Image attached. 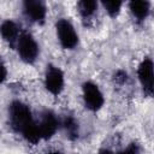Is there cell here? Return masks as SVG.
I'll return each instance as SVG.
<instances>
[{"label": "cell", "instance_id": "obj_9", "mask_svg": "<svg viewBox=\"0 0 154 154\" xmlns=\"http://www.w3.org/2000/svg\"><path fill=\"white\" fill-rule=\"evenodd\" d=\"M20 34L22 31L19 25L12 19H6L0 24V36L12 47L16 46V42Z\"/></svg>", "mask_w": 154, "mask_h": 154}, {"label": "cell", "instance_id": "obj_17", "mask_svg": "<svg viewBox=\"0 0 154 154\" xmlns=\"http://www.w3.org/2000/svg\"><path fill=\"white\" fill-rule=\"evenodd\" d=\"M47 154H63V153H60V152H58V150H52V152H49V153H47Z\"/></svg>", "mask_w": 154, "mask_h": 154}, {"label": "cell", "instance_id": "obj_15", "mask_svg": "<svg viewBox=\"0 0 154 154\" xmlns=\"http://www.w3.org/2000/svg\"><path fill=\"white\" fill-rule=\"evenodd\" d=\"M117 154H141V150L136 143H131L128 147H125L123 150L118 152Z\"/></svg>", "mask_w": 154, "mask_h": 154}, {"label": "cell", "instance_id": "obj_2", "mask_svg": "<svg viewBox=\"0 0 154 154\" xmlns=\"http://www.w3.org/2000/svg\"><path fill=\"white\" fill-rule=\"evenodd\" d=\"M16 48H17L20 60L24 61L25 64L35 63L40 53L37 41L30 32H26V31H23L19 35L16 42Z\"/></svg>", "mask_w": 154, "mask_h": 154}, {"label": "cell", "instance_id": "obj_4", "mask_svg": "<svg viewBox=\"0 0 154 154\" xmlns=\"http://www.w3.org/2000/svg\"><path fill=\"white\" fill-rule=\"evenodd\" d=\"M82 97L85 107L91 112L100 111L105 105V96L97 84L87 81L82 84Z\"/></svg>", "mask_w": 154, "mask_h": 154}, {"label": "cell", "instance_id": "obj_14", "mask_svg": "<svg viewBox=\"0 0 154 154\" xmlns=\"http://www.w3.org/2000/svg\"><path fill=\"white\" fill-rule=\"evenodd\" d=\"M128 79H129V76H128V73H126L125 71H123V70H119V71H117V72L114 73V82L118 83V84H120V85L125 84V83L128 82Z\"/></svg>", "mask_w": 154, "mask_h": 154}, {"label": "cell", "instance_id": "obj_8", "mask_svg": "<svg viewBox=\"0 0 154 154\" xmlns=\"http://www.w3.org/2000/svg\"><path fill=\"white\" fill-rule=\"evenodd\" d=\"M23 12L31 23L43 24L47 16V7L42 1L28 0L23 4Z\"/></svg>", "mask_w": 154, "mask_h": 154}, {"label": "cell", "instance_id": "obj_5", "mask_svg": "<svg viewBox=\"0 0 154 154\" xmlns=\"http://www.w3.org/2000/svg\"><path fill=\"white\" fill-rule=\"evenodd\" d=\"M45 88L52 95H59L65 87V76L60 67L55 65H48L45 72Z\"/></svg>", "mask_w": 154, "mask_h": 154}, {"label": "cell", "instance_id": "obj_10", "mask_svg": "<svg viewBox=\"0 0 154 154\" xmlns=\"http://www.w3.org/2000/svg\"><path fill=\"white\" fill-rule=\"evenodd\" d=\"M129 11L137 22H143L150 12V2L146 0H135L129 2Z\"/></svg>", "mask_w": 154, "mask_h": 154}, {"label": "cell", "instance_id": "obj_12", "mask_svg": "<svg viewBox=\"0 0 154 154\" xmlns=\"http://www.w3.org/2000/svg\"><path fill=\"white\" fill-rule=\"evenodd\" d=\"M61 125L64 126L66 135L70 140H75L78 137L79 134V128H78V123L76 122V119L73 117H67L64 119V122L61 123Z\"/></svg>", "mask_w": 154, "mask_h": 154}, {"label": "cell", "instance_id": "obj_6", "mask_svg": "<svg viewBox=\"0 0 154 154\" xmlns=\"http://www.w3.org/2000/svg\"><path fill=\"white\" fill-rule=\"evenodd\" d=\"M60 126V120L49 109H46L41 113L40 119L37 122V129L41 136V140H48L55 135Z\"/></svg>", "mask_w": 154, "mask_h": 154}, {"label": "cell", "instance_id": "obj_3", "mask_svg": "<svg viewBox=\"0 0 154 154\" xmlns=\"http://www.w3.org/2000/svg\"><path fill=\"white\" fill-rule=\"evenodd\" d=\"M55 31H57L58 41L64 49L71 51L78 46V42H79L78 34L76 32L73 24L69 19L60 18L55 23Z\"/></svg>", "mask_w": 154, "mask_h": 154}, {"label": "cell", "instance_id": "obj_16", "mask_svg": "<svg viewBox=\"0 0 154 154\" xmlns=\"http://www.w3.org/2000/svg\"><path fill=\"white\" fill-rule=\"evenodd\" d=\"M7 78V67L2 60H0V84L4 83Z\"/></svg>", "mask_w": 154, "mask_h": 154}, {"label": "cell", "instance_id": "obj_1", "mask_svg": "<svg viewBox=\"0 0 154 154\" xmlns=\"http://www.w3.org/2000/svg\"><path fill=\"white\" fill-rule=\"evenodd\" d=\"M8 120L11 128L20 134L28 142L36 144L41 141L37 122L34 119L30 107L23 101L14 100L8 107Z\"/></svg>", "mask_w": 154, "mask_h": 154}, {"label": "cell", "instance_id": "obj_13", "mask_svg": "<svg viewBox=\"0 0 154 154\" xmlns=\"http://www.w3.org/2000/svg\"><path fill=\"white\" fill-rule=\"evenodd\" d=\"M102 6L105 8V11L107 12V14L112 18L117 17L122 10V6H123V2L122 1H103L102 2Z\"/></svg>", "mask_w": 154, "mask_h": 154}, {"label": "cell", "instance_id": "obj_7", "mask_svg": "<svg viewBox=\"0 0 154 154\" xmlns=\"http://www.w3.org/2000/svg\"><path fill=\"white\" fill-rule=\"evenodd\" d=\"M137 78L147 96L153 95V60L144 58L137 67Z\"/></svg>", "mask_w": 154, "mask_h": 154}, {"label": "cell", "instance_id": "obj_11", "mask_svg": "<svg viewBox=\"0 0 154 154\" xmlns=\"http://www.w3.org/2000/svg\"><path fill=\"white\" fill-rule=\"evenodd\" d=\"M77 8H78V12H79L81 17L87 20V19L93 18L94 14L96 13L97 2L93 1V0H83V1H79L77 4Z\"/></svg>", "mask_w": 154, "mask_h": 154}]
</instances>
